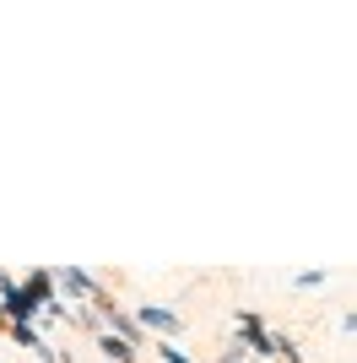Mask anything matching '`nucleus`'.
<instances>
[{"mask_svg":"<svg viewBox=\"0 0 357 363\" xmlns=\"http://www.w3.org/2000/svg\"><path fill=\"white\" fill-rule=\"evenodd\" d=\"M238 347L249 352V358H276V347H271V331H266V320L254 315V309H238Z\"/></svg>","mask_w":357,"mask_h":363,"instance_id":"1","label":"nucleus"},{"mask_svg":"<svg viewBox=\"0 0 357 363\" xmlns=\"http://www.w3.org/2000/svg\"><path fill=\"white\" fill-rule=\"evenodd\" d=\"M16 288L28 293V303H38V309H55V303H60V288H55V272H49V266H33Z\"/></svg>","mask_w":357,"mask_h":363,"instance_id":"2","label":"nucleus"},{"mask_svg":"<svg viewBox=\"0 0 357 363\" xmlns=\"http://www.w3.org/2000/svg\"><path fill=\"white\" fill-rule=\"evenodd\" d=\"M141 331H157V336H178L184 331V320H178V309H168V303H141Z\"/></svg>","mask_w":357,"mask_h":363,"instance_id":"3","label":"nucleus"},{"mask_svg":"<svg viewBox=\"0 0 357 363\" xmlns=\"http://www.w3.org/2000/svg\"><path fill=\"white\" fill-rule=\"evenodd\" d=\"M55 288H60V293H71V298H92L98 277L81 272V266H65V272H55Z\"/></svg>","mask_w":357,"mask_h":363,"instance_id":"4","label":"nucleus"},{"mask_svg":"<svg viewBox=\"0 0 357 363\" xmlns=\"http://www.w3.org/2000/svg\"><path fill=\"white\" fill-rule=\"evenodd\" d=\"M98 352H103L108 363H141V352H135L130 342H119V336H108V331L98 336Z\"/></svg>","mask_w":357,"mask_h":363,"instance_id":"5","label":"nucleus"},{"mask_svg":"<svg viewBox=\"0 0 357 363\" xmlns=\"http://www.w3.org/2000/svg\"><path fill=\"white\" fill-rule=\"evenodd\" d=\"M271 347H276V363H303V352H298L293 336H276V331H271Z\"/></svg>","mask_w":357,"mask_h":363,"instance_id":"6","label":"nucleus"},{"mask_svg":"<svg viewBox=\"0 0 357 363\" xmlns=\"http://www.w3.org/2000/svg\"><path fill=\"white\" fill-rule=\"evenodd\" d=\"M65 320H76V325H81V331H87V336H103V320L92 315L87 303H81V309H76V315H65Z\"/></svg>","mask_w":357,"mask_h":363,"instance_id":"7","label":"nucleus"},{"mask_svg":"<svg viewBox=\"0 0 357 363\" xmlns=\"http://www.w3.org/2000/svg\"><path fill=\"white\" fill-rule=\"evenodd\" d=\"M293 288H303V293H309V288H325V272H298Z\"/></svg>","mask_w":357,"mask_h":363,"instance_id":"8","label":"nucleus"},{"mask_svg":"<svg viewBox=\"0 0 357 363\" xmlns=\"http://www.w3.org/2000/svg\"><path fill=\"white\" fill-rule=\"evenodd\" d=\"M157 358H163V363H195V358H184L174 342H157Z\"/></svg>","mask_w":357,"mask_h":363,"instance_id":"9","label":"nucleus"},{"mask_svg":"<svg viewBox=\"0 0 357 363\" xmlns=\"http://www.w3.org/2000/svg\"><path fill=\"white\" fill-rule=\"evenodd\" d=\"M341 331H346V336H357V315H346V320H341Z\"/></svg>","mask_w":357,"mask_h":363,"instance_id":"10","label":"nucleus"},{"mask_svg":"<svg viewBox=\"0 0 357 363\" xmlns=\"http://www.w3.org/2000/svg\"><path fill=\"white\" fill-rule=\"evenodd\" d=\"M16 288V282H11V272H0V293H11Z\"/></svg>","mask_w":357,"mask_h":363,"instance_id":"11","label":"nucleus"}]
</instances>
